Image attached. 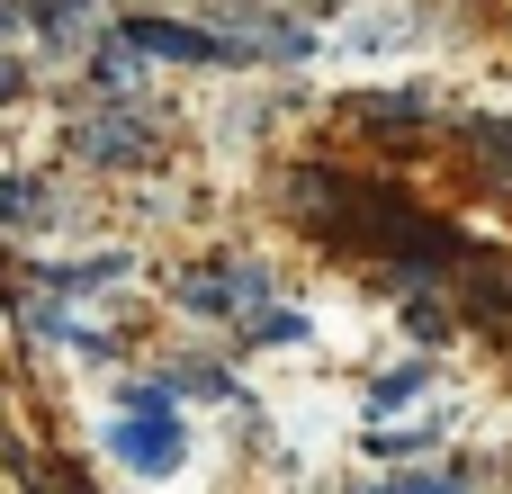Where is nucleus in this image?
I'll return each mask as SVG.
<instances>
[{"label": "nucleus", "instance_id": "3", "mask_svg": "<svg viewBox=\"0 0 512 494\" xmlns=\"http://www.w3.org/2000/svg\"><path fill=\"white\" fill-rule=\"evenodd\" d=\"M261 297H270V279L252 261H207V270L180 279V306L189 315H261Z\"/></svg>", "mask_w": 512, "mask_h": 494}, {"label": "nucleus", "instance_id": "18", "mask_svg": "<svg viewBox=\"0 0 512 494\" xmlns=\"http://www.w3.org/2000/svg\"><path fill=\"white\" fill-rule=\"evenodd\" d=\"M0 36H9V9H0Z\"/></svg>", "mask_w": 512, "mask_h": 494}, {"label": "nucleus", "instance_id": "15", "mask_svg": "<svg viewBox=\"0 0 512 494\" xmlns=\"http://www.w3.org/2000/svg\"><path fill=\"white\" fill-rule=\"evenodd\" d=\"M450 486H459L450 468H423V477H378L369 494H450Z\"/></svg>", "mask_w": 512, "mask_h": 494}, {"label": "nucleus", "instance_id": "8", "mask_svg": "<svg viewBox=\"0 0 512 494\" xmlns=\"http://www.w3.org/2000/svg\"><path fill=\"white\" fill-rule=\"evenodd\" d=\"M162 387H171V396H234V378H225V369H207V360H171V369H162Z\"/></svg>", "mask_w": 512, "mask_h": 494}, {"label": "nucleus", "instance_id": "13", "mask_svg": "<svg viewBox=\"0 0 512 494\" xmlns=\"http://www.w3.org/2000/svg\"><path fill=\"white\" fill-rule=\"evenodd\" d=\"M306 333V315H279V306H261L252 324H243V342H297Z\"/></svg>", "mask_w": 512, "mask_h": 494}, {"label": "nucleus", "instance_id": "2", "mask_svg": "<svg viewBox=\"0 0 512 494\" xmlns=\"http://www.w3.org/2000/svg\"><path fill=\"white\" fill-rule=\"evenodd\" d=\"M72 153H81L90 171H135V162L153 153V117H144V108H99V117L72 126Z\"/></svg>", "mask_w": 512, "mask_h": 494}, {"label": "nucleus", "instance_id": "1", "mask_svg": "<svg viewBox=\"0 0 512 494\" xmlns=\"http://www.w3.org/2000/svg\"><path fill=\"white\" fill-rule=\"evenodd\" d=\"M108 459L135 468V477H171L189 459V432H180V414H117L108 423Z\"/></svg>", "mask_w": 512, "mask_h": 494}, {"label": "nucleus", "instance_id": "17", "mask_svg": "<svg viewBox=\"0 0 512 494\" xmlns=\"http://www.w3.org/2000/svg\"><path fill=\"white\" fill-rule=\"evenodd\" d=\"M18 90H27V72H18V63H0V99H18Z\"/></svg>", "mask_w": 512, "mask_h": 494}, {"label": "nucleus", "instance_id": "12", "mask_svg": "<svg viewBox=\"0 0 512 494\" xmlns=\"http://www.w3.org/2000/svg\"><path fill=\"white\" fill-rule=\"evenodd\" d=\"M117 414H171V387L162 378H126L117 387Z\"/></svg>", "mask_w": 512, "mask_h": 494}, {"label": "nucleus", "instance_id": "16", "mask_svg": "<svg viewBox=\"0 0 512 494\" xmlns=\"http://www.w3.org/2000/svg\"><path fill=\"white\" fill-rule=\"evenodd\" d=\"M468 144H486V153L512 171V126H504V117H468Z\"/></svg>", "mask_w": 512, "mask_h": 494}, {"label": "nucleus", "instance_id": "6", "mask_svg": "<svg viewBox=\"0 0 512 494\" xmlns=\"http://www.w3.org/2000/svg\"><path fill=\"white\" fill-rule=\"evenodd\" d=\"M108 279H126V261H117V252H99V261H54V270H36V288H108Z\"/></svg>", "mask_w": 512, "mask_h": 494}, {"label": "nucleus", "instance_id": "7", "mask_svg": "<svg viewBox=\"0 0 512 494\" xmlns=\"http://www.w3.org/2000/svg\"><path fill=\"white\" fill-rule=\"evenodd\" d=\"M423 387H432V369H423V360H405V369H387V378L369 387V414H396V405H414Z\"/></svg>", "mask_w": 512, "mask_h": 494}, {"label": "nucleus", "instance_id": "5", "mask_svg": "<svg viewBox=\"0 0 512 494\" xmlns=\"http://www.w3.org/2000/svg\"><path fill=\"white\" fill-rule=\"evenodd\" d=\"M135 63H144V54H135L126 36L90 45V90H99V99H126V90H135Z\"/></svg>", "mask_w": 512, "mask_h": 494}, {"label": "nucleus", "instance_id": "14", "mask_svg": "<svg viewBox=\"0 0 512 494\" xmlns=\"http://www.w3.org/2000/svg\"><path fill=\"white\" fill-rule=\"evenodd\" d=\"M360 117H369V126H387V117L405 126V117H423V99H414V90H387V99H360Z\"/></svg>", "mask_w": 512, "mask_h": 494}, {"label": "nucleus", "instance_id": "11", "mask_svg": "<svg viewBox=\"0 0 512 494\" xmlns=\"http://www.w3.org/2000/svg\"><path fill=\"white\" fill-rule=\"evenodd\" d=\"M45 216V189L36 180H0V225H36Z\"/></svg>", "mask_w": 512, "mask_h": 494}, {"label": "nucleus", "instance_id": "9", "mask_svg": "<svg viewBox=\"0 0 512 494\" xmlns=\"http://www.w3.org/2000/svg\"><path fill=\"white\" fill-rule=\"evenodd\" d=\"M18 9H27L54 45H72V36H81V0H18Z\"/></svg>", "mask_w": 512, "mask_h": 494}, {"label": "nucleus", "instance_id": "10", "mask_svg": "<svg viewBox=\"0 0 512 494\" xmlns=\"http://www.w3.org/2000/svg\"><path fill=\"white\" fill-rule=\"evenodd\" d=\"M432 441H441V423H414V432H378V441H369V459H423Z\"/></svg>", "mask_w": 512, "mask_h": 494}, {"label": "nucleus", "instance_id": "4", "mask_svg": "<svg viewBox=\"0 0 512 494\" xmlns=\"http://www.w3.org/2000/svg\"><path fill=\"white\" fill-rule=\"evenodd\" d=\"M126 45L153 54V63H234V45H225L216 27H180V18H135Z\"/></svg>", "mask_w": 512, "mask_h": 494}]
</instances>
